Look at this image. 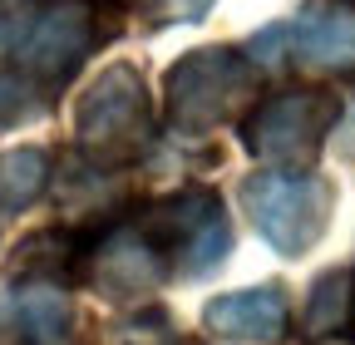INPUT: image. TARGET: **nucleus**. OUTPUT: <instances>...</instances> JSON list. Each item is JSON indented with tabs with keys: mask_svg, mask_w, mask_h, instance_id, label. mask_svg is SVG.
Masks as SVG:
<instances>
[{
	"mask_svg": "<svg viewBox=\"0 0 355 345\" xmlns=\"http://www.w3.org/2000/svg\"><path fill=\"white\" fill-rule=\"evenodd\" d=\"M282 50H291L306 69H355V6L306 0L301 15L282 25Z\"/></svg>",
	"mask_w": 355,
	"mask_h": 345,
	"instance_id": "nucleus-9",
	"label": "nucleus"
},
{
	"mask_svg": "<svg viewBox=\"0 0 355 345\" xmlns=\"http://www.w3.org/2000/svg\"><path fill=\"white\" fill-rule=\"evenodd\" d=\"M153 242L163 247V262L168 276H188L202 281L212 276L232 251V222H227V207L212 188H183L153 207V218H144Z\"/></svg>",
	"mask_w": 355,
	"mask_h": 345,
	"instance_id": "nucleus-6",
	"label": "nucleus"
},
{
	"mask_svg": "<svg viewBox=\"0 0 355 345\" xmlns=\"http://www.w3.org/2000/svg\"><path fill=\"white\" fill-rule=\"evenodd\" d=\"M94 0H0V60L40 89H60L94 50Z\"/></svg>",
	"mask_w": 355,
	"mask_h": 345,
	"instance_id": "nucleus-1",
	"label": "nucleus"
},
{
	"mask_svg": "<svg viewBox=\"0 0 355 345\" xmlns=\"http://www.w3.org/2000/svg\"><path fill=\"white\" fill-rule=\"evenodd\" d=\"M74 143L89 163L109 172L144 158L153 143V99L133 64H109L89 79L74 109Z\"/></svg>",
	"mask_w": 355,
	"mask_h": 345,
	"instance_id": "nucleus-3",
	"label": "nucleus"
},
{
	"mask_svg": "<svg viewBox=\"0 0 355 345\" xmlns=\"http://www.w3.org/2000/svg\"><path fill=\"white\" fill-rule=\"evenodd\" d=\"M40 109H44V89H40V84H30L15 69L0 74V128H15V123L35 118Z\"/></svg>",
	"mask_w": 355,
	"mask_h": 345,
	"instance_id": "nucleus-13",
	"label": "nucleus"
},
{
	"mask_svg": "<svg viewBox=\"0 0 355 345\" xmlns=\"http://www.w3.org/2000/svg\"><path fill=\"white\" fill-rule=\"evenodd\" d=\"M74 306L55 276H15L0 286V345H69Z\"/></svg>",
	"mask_w": 355,
	"mask_h": 345,
	"instance_id": "nucleus-8",
	"label": "nucleus"
},
{
	"mask_svg": "<svg viewBox=\"0 0 355 345\" xmlns=\"http://www.w3.org/2000/svg\"><path fill=\"white\" fill-rule=\"evenodd\" d=\"M252 94H257V64L247 60V50L232 45L188 50L163 74V123L183 139H202L232 123L252 104Z\"/></svg>",
	"mask_w": 355,
	"mask_h": 345,
	"instance_id": "nucleus-2",
	"label": "nucleus"
},
{
	"mask_svg": "<svg viewBox=\"0 0 355 345\" xmlns=\"http://www.w3.org/2000/svg\"><path fill=\"white\" fill-rule=\"evenodd\" d=\"M212 10V0H153L148 15L153 20H202Z\"/></svg>",
	"mask_w": 355,
	"mask_h": 345,
	"instance_id": "nucleus-15",
	"label": "nucleus"
},
{
	"mask_svg": "<svg viewBox=\"0 0 355 345\" xmlns=\"http://www.w3.org/2000/svg\"><path fill=\"white\" fill-rule=\"evenodd\" d=\"M340 118V99L331 89H277L252 104L242 118V143L252 158L282 172H311L331 128Z\"/></svg>",
	"mask_w": 355,
	"mask_h": 345,
	"instance_id": "nucleus-5",
	"label": "nucleus"
},
{
	"mask_svg": "<svg viewBox=\"0 0 355 345\" xmlns=\"http://www.w3.org/2000/svg\"><path fill=\"white\" fill-rule=\"evenodd\" d=\"M345 335L355 340V272H350V296H345Z\"/></svg>",
	"mask_w": 355,
	"mask_h": 345,
	"instance_id": "nucleus-16",
	"label": "nucleus"
},
{
	"mask_svg": "<svg viewBox=\"0 0 355 345\" xmlns=\"http://www.w3.org/2000/svg\"><path fill=\"white\" fill-rule=\"evenodd\" d=\"M114 345H178V330H173L168 311L144 306V311H133L128 321H119Z\"/></svg>",
	"mask_w": 355,
	"mask_h": 345,
	"instance_id": "nucleus-14",
	"label": "nucleus"
},
{
	"mask_svg": "<svg viewBox=\"0 0 355 345\" xmlns=\"http://www.w3.org/2000/svg\"><path fill=\"white\" fill-rule=\"evenodd\" d=\"M331 207H336V188L326 178H316V172L266 168V172H252L242 183L247 222L282 256H306L316 247L331 227Z\"/></svg>",
	"mask_w": 355,
	"mask_h": 345,
	"instance_id": "nucleus-4",
	"label": "nucleus"
},
{
	"mask_svg": "<svg viewBox=\"0 0 355 345\" xmlns=\"http://www.w3.org/2000/svg\"><path fill=\"white\" fill-rule=\"evenodd\" d=\"M202 326L222 340H252V345H277L286 335V291L282 286H247L212 296L202 306Z\"/></svg>",
	"mask_w": 355,
	"mask_h": 345,
	"instance_id": "nucleus-10",
	"label": "nucleus"
},
{
	"mask_svg": "<svg viewBox=\"0 0 355 345\" xmlns=\"http://www.w3.org/2000/svg\"><path fill=\"white\" fill-rule=\"evenodd\" d=\"M44 183H50V158L44 148H6L0 153V212H25Z\"/></svg>",
	"mask_w": 355,
	"mask_h": 345,
	"instance_id": "nucleus-11",
	"label": "nucleus"
},
{
	"mask_svg": "<svg viewBox=\"0 0 355 345\" xmlns=\"http://www.w3.org/2000/svg\"><path fill=\"white\" fill-rule=\"evenodd\" d=\"M74 276H84L104 301H144L168 281V262H163V247L153 242L148 222L128 218V222H109L79 242Z\"/></svg>",
	"mask_w": 355,
	"mask_h": 345,
	"instance_id": "nucleus-7",
	"label": "nucleus"
},
{
	"mask_svg": "<svg viewBox=\"0 0 355 345\" xmlns=\"http://www.w3.org/2000/svg\"><path fill=\"white\" fill-rule=\"evenodd\" d=\"M345 296H350V272H326L316 286H311L306 330H311V335H336V330H345Z\"/></svg>",
	"mask_w": 355,
	"mask_h": 345,
	"instance_id": "nucleus-12",
	"label": "nucleus"
}]
</instances>
